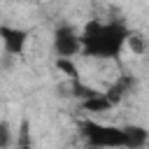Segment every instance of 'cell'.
<instances>
[{"label":"cell","instance_id":"obj_1","mask_svg":"<svg viewBox=\"0 0 149 149\" xmlns=\"http://www.w3.org/2000/svg\"><path fill=\"white\" fill-rule=\"evenodd\" d=\"M126 35H128V28L119 21H112V23L88 21L84 26V33L79 35L81 51L95 58H116L121 54V47L126 44Z\"/></svg>","mask_w":149,"mask_h":149},{"label":"cell","instance_id":"obj_2","mask_svg":"<svg viewBox=\"0 0 149 149\" xmlns=\"http://www.w3.org/2000/svg\"><path fill=\"white\" fill-rule=\"evenodd\" d=\"M79 133L86 137V142L91 147H105V149L123 147V130L116 126H105L98 121H81Z\"/></svg>","mask_w":149,"mask_h":149},{"label":"cell","instance_id":"obj_3","mask_svg":"<svg viewBox=\"0 0 149 149\" xmlns=\"http://www.w3.org/2000/svg\"><path fill=\"white\" fill-rule=\"evenodd\" d=\"M54 49L61 58H70L74 54L81 51V42H79V35L74 33V28L70 26H61L56 28L54 33Z\"/></svg>","mask_w":149,"mask_h":149},{"label":"cell","instance_id":"obj_4","mask_svg":"<svg viewBox=\"0 0 149 149\" xmlns=\"http://www.w3.org/2000/svg\"><path fill=\"white\" fill-rule=\"evenodd\" d=\"M0 40L5 44V51L12 56H21L26 44H28V30L23 28H12V26H0Z\"/></svg>","mask_w":149,"mask_h":149},{"label":"cell","instance_id":"obj_5","mask_svg":"<svg viewBox=\"0 0 149 149\" xmlns=\"http://www.w3.org/2000/svg\"><path fill=\"white\" fill-rule=\"evenodd\" d=\"M133 88H135V77L123 74V77H119V79H116V81H114V84H112L102 95H105V98L109 100V105L114 107V105H116V102H121V98H123L126 93H130Z\"/></svg>","mask_w":149,"mask_h":149},{"label":"cell","instance_id":"obj_6","mask_svg":"<svg viewBox=\"0 0 149 149\" xmlns=\"http://www.w3.org/2000/svg\"><path fill=\"white\" fill-rule=\"evenodd\" d=\"M121 130H123V147L126 149H142L147 144V130L142 126L130 123V126H126Z\"/></svg>","mask_w":149,"mask_h":149},{"label":"cell","instance_id":"obj_7","mask_svg":"<svg viewBox=\"0 0 149 149\" xmlns=\"http://www.w3.org/2000/svg\"><path fill=\"white\" fill-rule=\"evenodd\" d=\"M126 44H128L130 51L137 54V56H142V54L147 51V37H144V33H140V30H128Z\"/></svg>","mask_w":149,"mask_h":149},{"label":"cell","instance_id":"obj_8","mask_svg":"<svg viewBox=\"0 0 149 149\" xmlns=\"http://www.w3.org/2000/svg\"><path fill=\"white\" fill-rule=\"evenodd\" d=\"M81 107H84L86 112H107V109H112L109 100H107L102 93H98V95H93V98L84 100V102H81Z\"/></svg>","mask_w":149,"mask_h":149},{"label":"cell","instance_id":"obj_9","mask_svg":"<svg viewBox=\"0 0 149 149\" xmlns=\"http://www.w3.org/2000/svg\"><path fill=\"white\" fill-rule=\"evenodd\" d=\"M70 93H72L74 98H79L81 102H84V100H88V98H93V95H98V91H95V88L84 86L79 79H72V81H70Z\"/></svg>","mask_w":149,"mask_h":149},{"label":"cell","instance_id":"obj_10","mask_svg":"<svg viewBox=\"0 0 149 149\" xmlns=\"http://www.w3.org/2000/svg\"><path fill=\"white\" fill-rule=\"evenodd\" d=\"M16 149H33V142H30V128H28V121H26V119H23V121H21V126H19Z\"/></svg>","mask_w":149,"mask_h":149},{"label":"cell","instance_id":"obj_11","mask_svg":"<svg viewBox=\"0 0 149 149\" xmlns=\"http://www.w3.org/2000/svg\"><path fill=\"white\" fill-rule=\"evenodd\" d=\"M56 68H58L61 72H65L70 79H79V70H77V65H74L70 58H58V61H56Z\"/></svg>","mask_w":149,"mask_h":149},{"label":"cell","instance_id":"obj_12","mask_svg":"<svg viewBox=\"0 0 149 149\" xmlns=\"http://www.w3.org/2000/svg\"><path fill=\"white\" fill-rule=\"evenodd\" d=\"M12 144V126L9 121H0V149H7Z\"/></svg>","mask_w":149,"mask_h":149}]
</instances>
